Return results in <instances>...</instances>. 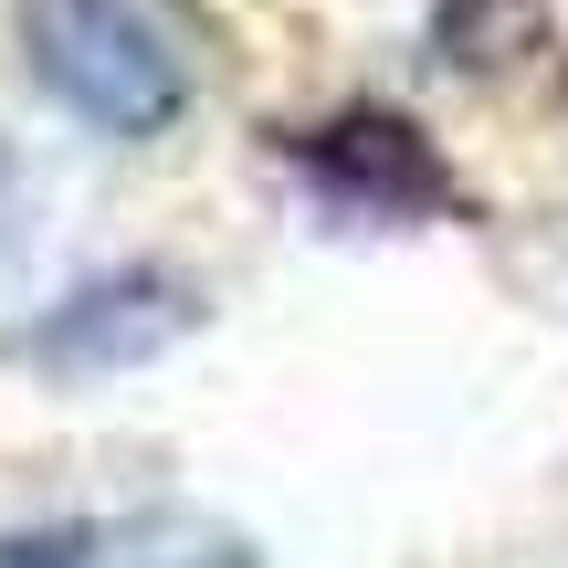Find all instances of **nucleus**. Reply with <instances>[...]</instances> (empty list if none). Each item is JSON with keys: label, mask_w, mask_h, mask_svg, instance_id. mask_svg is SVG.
Wrapping results in <instances>:
<instances>
[{"label": "nucleus", "mask_w": 568, "mask_h": 568, "mask_svg": "<svg viewBox=\"0 0 568 568\" xmlns=\"http://www.w3.org/2000/svg\"><path fill=\"white\" fill-rule=\"evenodd\" d=\"M21 53L42 95L95 138H159L201 95V63L169 0H21Z\"/></svg>", "instance_id": "f257e3e1"}]
</instances>
